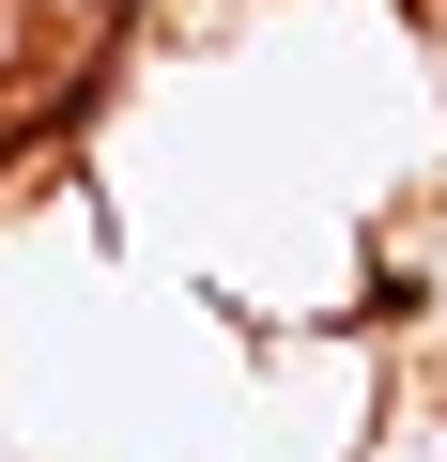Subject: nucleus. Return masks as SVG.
Segmentation results:
<instances>
[{"label":"nucleus","instance_id":"obj_1","mask_svg":"<svg viewBox=\"0 0 447 462\" xmlns=\"http://www.w3.org/2000/svg\"><path fill=\"white\" fill-rule=\"evenodd\" d=\"M16 16H32V32H62V47H93V32H124V16H139V0H16Z\"/></svg>","mask_w":447,"mask_h":462},{"label":"nucleus","instance_id":"obj_2","mask_svg":"<svg viewBox=\"0 0 447 462\" xmlns=\"http://www.w3.org/2000/svg\"><path fill=\"white\" fill-rule=\"evenodd\" d=\"M32 47H47V32L16 16V0H0V124H16V93H32Z\"/></svg>","mask_w":447,"mask_h":462}]
</instances>
